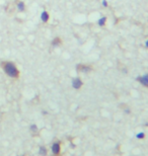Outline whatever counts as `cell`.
Returning <instances> with one entry per match:
<instances>
[{
  "instance_id": "cell-1",
  "label": "cell",
  "mask_w": 148,
  "mask_h": 156,
  "mask_svg": "<svg viewBox=\"0 0 148 156\" xmlns=\"http://www.w3.org/2000/svg\"><path fill=\"white\" fill-rule=\"evenodd\" d=\"M1 67L4 70L6 75H8L9 77L14 78V79H17L20 77V70L17 69V67L12 62L3 61L1 62Z\"/></svg>"
},
{
  "instance_id": "cell-2",
  "label": "cell",
  "mask_w": 148,
  "mask_h": 156,
  "mask_svg": "<svg viewBox=\"0 0 148 156\" xmlns=\"http://www.w3.org/2000/svg\"><path fill=\"white\" fill-rule=\"evenodd\" d=\"M77 72H82V73H88L93 70V67L89 64H78L76 66Z\"/></svg>"
},
{
  "instance_id": "cell-3",
  "label": "cell",
  "mask_w": 148,
  "mask_h": 156,
  "mask_svg": "<svg viewBox=\"0 0 148 156\" xmlns=\"http://www.w3.org/2000/svg\"><path fill=\"white\" fill-rule=\"evenodd\" d=\"M52 153L53 156H60L61 154V142L55 141L52 145Z\"/></svg>"
},
{
  "instance_id": "cell-4",
  "label": "cell",
  "mask_w": 148,
  "mask_h": 156,
  "mask_svg": "<svg viewBox=\"0 0 148 156\" xmlns=\"http://www.w3.org/2000/svg\"><path fill=\"white\" fill-rule=\"evenodd\" d=\"M137 81L142 86L145 87V88H148V73L147 74H144V75L138 76L137 77Z\"/></svg>"
},
{
  "instance_id": "cell-5",
  "label": "cell",
  "mask_w": 148,
  "mask_h": 156,
  "mask_svg": "<svg viewBox=\"0 0 148 156\" xmlns=\"http://www.w3.org/2000/svg\"><path fill=\"white\" fill-rule=\"evenodd\" d=\"M82 85H83V82H82V80H81V78L76 77L72 79V86H73V88L80 89L81 87H82Z\"/></svg>"
},
{
  "instance_id": "cell-6",
  "label": "cell",
  "mask_w": 148,
  "mask_h": 156,
  "mask_svg": "<svg viewBox=\"0 0 148 156\" xmlns=\"http://www.w3.org/2000/svg\"><path fill=\"white\" fill-rule=\"evenodd\" d=\"M41 20H42V21H44V23H48L49 20H50V14H49V12L43 11L42 13H41Z\"/></svg>"
},
{
  "instance_id": "cell-7",
  "label": "cell",
  "mask_w": 148,
  "mask_h": 156,
  "mask_svg": "<svg viewBox=\"0 0 148 156\" xmlns=\"http://www.w3.org/2000/svg\"><path fill=\"white\" fill-rule=\"evenodd\" d=\"M16 5H17V9L20 11H24V10H26V4H24L23 1H20V0H18V1L16 2Z\"/></svg>"
},
{
  "instance_id": "cell-8",
  "label": "cell",
  "mask_w": 148,
  "mask_h": 156,
  "mask_svg": "<svg viewBox=\"0 0 148 156\" xmlns=\"http://www.w3.org/2000/svg\"><path fill=\"white\" fill-rule=\"evenodd\" d=\"M62 45V40L60 38H55L54 40L52 41V46L54 47H59Z\"/></svg>"
},
{
  "instance_id": "cell-9",
  "label": "cell",
  "mask_w": 148,
  "mask_h": 156,
  "mask_svg": "<svg viewBox=\"0 0 148 156\" xmlns=\"http://www.w3.org/2000/svg\"><path fill=\"white\" fill-rule=\"evenodd\" d=\"M39 152H40V155H42V156H46L47 153H48V151H47V148L44 147V146H41Z\"/></svg>"
},
{
  "instance_id": "cell-10",
  "label": "cell",
  "mask_w": 148,
  "mask_h": 156,
  "mask_svg": "<svg viewBox=\"0 0 148 156\" xmlns=\"http://www.w3.org/2000/svg\"><path fill=\"white\" fill-rule=\"evenodd\" d=\"M136 138H137L138 140H143V139H145V133H144V132L138 133L137 135H136Z\"/></svg>"
},
{
  "instance_id": "cell-11",
  "label": "cell",
  "mask_w": 148,
  "mask_h": 156,
  "mask_svg": "<svg viewBox=\"0 0 148 156\" xmlns=\"http://www.w3.org/2000/svg\"><path fill=\"white\" fill-rule=\"evenodd\" d=\"M106 17H102L100 20H99V24L100 27H103V26H106Z\"/></svg>"
},
{
  "instance_id": "cell-12",
  "label": "cell",
  "mask_w": 148,
  "mask_h": 156,
  "mask_svg": "<svg viewBox=\"0 0 148 156\" xmlns=\"http://www.w3.org/2000/svg\"><path fill=\"white\" fill-rule=\"evenodd\" d=\"M31 132L33 133V135H34V134L38 133V128H37L36 125H31Z\"/></svg>"
},
{
  "instance_id": "cell-13",
  "label": "cell",
  "mask_w": 148,
  "mask_h": 156,
  "mask_svg": "<svg viewBox=\"0 0 148 156\" xmlns=\"http://www.w3.org/2000/svg\"><path fill=\"white\" fill-rule=\"evenodd\" d=\"M103 4L105 7H108V2H106V0H103Z\"/></svg>"
},
{
  "instance_id": "cell-14",
  "label": "cell",
  "mask_w": 148,
  "mask_h": 156,
  "mask_svg": "<svg viewBox=\"0 0 148 156\" xmlns=\"http://www.w3.org/2000/svg\"><path fill=\"white\" fill-rule=\"evenodd\" d=\"M145 46H146V48H148V40L146 41V43H145Z\"/></svg>"
}]
</instances>
